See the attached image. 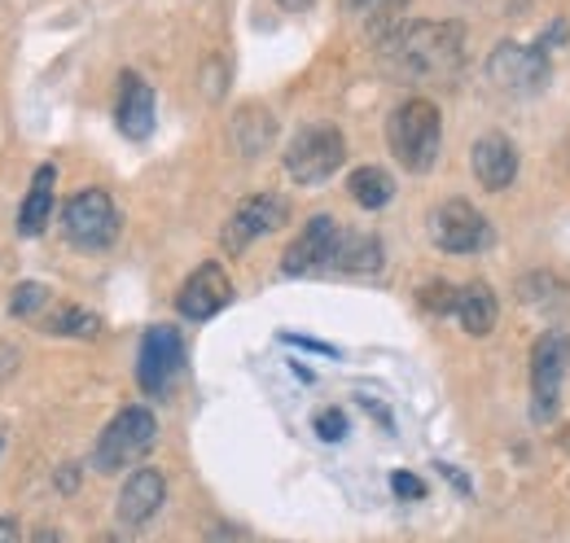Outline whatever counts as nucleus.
<instances>
[{
  "label": "nucleus",
  "mask_w": 570,
  "mask_h": 543,
  "mask_svg": "<svg viewBox=\"0 0 570 543\" xmlns=\"http://www.w3.org/2000/svg\"><path fill=\"white\" fill-rule=\"evenodd\" d=\"M395 67L409 79L422 83H448L456 79V70L465 62V27L461 22H413L395 45Z\"/></svg>",
  "instance_id": "nucleus-1"
},
{
  "label": "nucleus",
  "mask_w": 570,
  "mask_h": 543,
  "mask_svg": "<svg viewBox=\"0 0 570 543\" xmlns=\"http://www.w3.org/2000/svg\"><path fill=\"white\" fill-rule=\"evenodd\" d=\"M386 145L395 154V162L409 171V176H426L439 162V149H443V119H439V106L430 97H409L391 110L386 119Z\"/></svg>",
  "instance_id": "nucleus-2"
},
{
  "label": "nucleus",
  "mask_w": 570,
  "mask_h": 543,
  "mask_svg": "<svg viewBox=\"0 0 570 543\" xmlns=\"http://www.w3.org/2000/svg\"><path fill=\"white\" fill-rule=\"evenodd\" d=\"M154 443H158V421H154V412H149V407H124V412L97 434L92 470H97V474H119V470L137 465Z\"/></svg>",
  "instance_id": "nucleus-3"
},
{
  "label": "nucleus",
  "mask_w": 570,
  "mask_h": 543,
  "mask_svg": "<svg viewBox=\"0 0 570 543\" xmlns=\"http://www.w3.org/2000/svg\"><path fill=\"white\" fill-rule=\"evenodd\" d=\"M343 162H347V140L334 124H312V128L294 132L282 158L285 176L294 185H303V189L307 185H325Z\"/></svg>",
  "instance_id": "nucleus-4"
},
{
  "label": "nucleus",
  "mask_w": 570,
  "mask_h": 543,
  "mask_svg": "<svg viewBox=\"0 0 570 543\" xmlns=\"http://www.w3.org/2000/svg\"><path fill=\"white\" fill-rule=\"evenodd\" d=\"M62 237L75 250L97 255L119 237V206L106 189H79L62 206Z\"/></svg>",
  "instance_id": "nucleus-5"
},
{
  "label": "nucleus",
  "mask_w": 570,
  "mask_h": 543,
  "mask_svg": "<svg viewBox=\"0 0 570 543\" xmlns=\"http://www.w3.org/2000/svg\"><path fill=\"white\" fill-rule=\"evenodd\" d=\"M430 241L443 255H479L492 246V224L479 206L452 198V203H439L430 210Z\"/></svg>",
  "instance_id": "nucleus-6"
},
{
  "label": "nucleus",
  "mask_w": 570,
  "mask_h": 543,
  "mask_svg": "<svg viewBox=\"0 0 570 543\" xmlns=\"http://www.w3.org/2000/svg\"><path fill=\"white\" fill-rule=\"evenodd\" d=\"M180 373H185V338L171 325L145 329L141 351H137V386L149 399H163V395H171Z\"/></svg>",
  "instance_id": "nucleus-7"
},
{
  "label": "nucleus",
  "mask_w": 570,
  "mask_h": 543,
  "mask_svg": "<svg viewBox=\"0 0 570 543\" xmlns=\"http://www.w3.org/2000/svg\"><path fill=\"white\" fill-rule=\"evenodd\" d=\"M285 219H289V203H285L282 194H273V189L250 194L246 203H237V210L224 219L219 246H224V255H246L259 237L277 233Z\"/></svg>",
  "instance_id": "nucleus-8"
},
{
  "label": "nucleus",
  "mask_w": 570,
  "mask_h": 543,
  "mask_svg": "<svg viewBox=\"0 0 570 543\" xmlns=\"http://www.w3.org/2000/svg\"><path fill=\"white\" fill-rule=\"evenodd\" d=\"M570 368V338L562 329L540 334L531 346V399H535V421L558 416L562 404V382Z\"/></svg>",
  "instance_id": "nucleus-9"
},
{
  "label": "nucleus",
  "mask_w": 570,
  "mask_h": 543,
  "mask_svg": "<svg viewBox=\"0 0 570 543\" xmlns=\"http://www.w3.org/2000/svg\"><path fill=\"white\" fill-rule=\"evenodd\" d=\"M338 228H343V224H338L334 215H312V219L298 228V237L285 246V255H282L285 276H316V272H330Z\"/></svg>",
  "instance_id": "nucleus-10"
},
{
  "label": "nucleus",
  "mask_w": 570,
  "mask_h": 543,
  "mask_svg": "<svg viewBox=\"0 0 570 543\" xmlns=\"http://www.w3.org/2000/svg\"><path fill=\"white\" fill-rule=\"evenodd\" d=\"M228 303H233V280H228L224 264H198L185 276V285L176 289V312L194 325L219 316Z\"/></svg>",
  "instance_id": "nucleus-11"
},
{
  "label": "nucleus",
  "mask_w": 570,
  "mask_h": 543,
  "mask_svg": "<svg viewBox=\"0 0 570 543\" xmlns=\"http://www.w3.org/2000/svg\"><path fill=\"white\" fill-rule=\"evenodd\" d=\"M492 79L509 92H540L544 79H549V53L540 45L527 49V45H509L504 40L492 53Z\"/></svg>",
  "instance_id": "nucleus-12"
},
{
  "label": "nucleus",
  "mask_w": 570,
  "mask_h": 543,
  "mask_svg": "<svg viewBox=\"0 0 570 543\" xmlns=\"http://www.w3.org/2000/svg\"><path fill=\"white\" fill-rule=\"evenodd\" d=\"M167 504V477L163 470H132L128 482L119 486V504H115V513H119V522L124 526H145V522H154L158 517V509Z\"/></svg>",
  "instance_id": "nucleus-13"
},
{
  "label": "nucleus",
  "mask_w": 570,
  "mask_h": 543,
  "mask_svg": "<svg viewBox=\"0 0 570 543\" xmlns=\"http://www.w3.org/2000/svg\"><path fill=\"white\" fill-rule=\"evenodd\" d=\"M470 171L488 194H504L518 180V149L509 145V136L488 132L474 140L470 149Z\"/></svg>",
  "instance_id": "nucleus-14"
},
{
  "label": "nucleus",
  "mask_w": 570,
  "mask_h": 543,
  "mask_svg": "<svg viewBox=\"0 0 570 543\" xmlns=\"http://www.w3.org/2000/svg\"><path fill=\"white\" fill-rule=\"evenodd\" d=\"M115 124L128 140H145L154 132V88L137 70L119 75V97H115Z\"/></svg>",
  "instance_id": "nucleus-15"
},
{
  "label": "nucleus",
  "mask_w": 570,
  "mask_h": 543,
  "mask_svg": "<svg viewBox=\"0 0 570 543\" xmlns=\"http://www.w3.org/2000/svg\"><path fill=\"white\" fill-rule=\"evenodd\" d=\"M386 264V250L373 233H360V228H338V241H334V259L330 272H343V276H377Z\"/></svg>",
  "instance_id": "nucleus-16"
},
{
  "label": "nucleus",
  "mask_w": 570,
  "mask_h": 543,
  "mask_svg": "<svg viewBox=\"0 0 570 543\" xmlns=\"http://www.w3.org/2000/svg\"><path fill=\"white\" fill-rule=\"evenodd\" d=\"M53 189H58V167H53V162L36 167L31 189H27L22 210H18V233H22V237H40V233L49 228V219H53Z\"/></svg>",
  "instance_id": "nucleus-17"
},
{
  "label": "nucleus",
  "mask_w": 570,
  "mask_h": 543,
  "mask_svg": "<svg viewBox=\"0 0 570 543\" xmlns=\"http://www.w3.org/2000/svg\"><path fill=\"white\" fill-rule=\"evenodd\" d=\"M456 320H461V329H465V334H474V338H488V334L497 329V320H500L497 289H492L488 280H470V285H461Z\"/></svg>",
  "instance_id": "nucleus-18"
},
{
  "label": "nucleus",
  "mask_w": 570,
  "mask_h": 543,
  "mask_svg": "<svg viewBox=\"0 0 570 543\" xmlns=\"http://www.w3.org/2000/svg\"><path fill=\"white\" fill-rule=\"evenodd\" d=\"M273 136H277L273 110H264V106H242V110H237V119H233V140H237V149H242L246 158H259V154L273 145Z\"/></svg>",
  "instance_id": "nucleus-19"
},
{
  "label": "nucleus",
  "mask_w": 570,
  "mask_h": 543,
  "mask_svg": "<svg viewBox=\"0 0 570 543\" xmlns=\"http://www.w3.org/2000/svg\"><path fill=\"white\" fill-rule=\"evenodd\" d=\"M347 194H352V203L364 206V210H382V206H391V198H395V180H391V171H382V167H356V171L347 176Z\"/></svg>",
  "instance_id": "nucleus-20"
},
{
  "label": "nucleus",
  "mask_w": 570,
  "mask_h": 543,
  "mask_svg": "<svg viewBox=\"0 0 570 543\" xmlns=\"http://www.w3.org/2000/svg\"><path fill=\"white\" fill-rule=\"evenodd\" d=\"M409 31V0H382L373 13H368V40L373 45H395L400 36Z\"/></svg>",
  "instance_id": "nucleus-21"
},
{
  "label": "nucleus",
  "mask_w": 570,
  "mask_h": 543,
  "mask_svg": "<svg viewBox=\"0 0 570 543\" xmlns=\"http://www.w3.org/2000/svg\"><path fill=\"white\" fill-rule=\"evenodd\" d=\"M45 329L53 334V338H97L101 334V316L97 312H83V307H58L49 320H45Z\"/></svg>",
  "instance_id": "nucleus-22"
},
{
  "label": "nucleus",
  "mask_w": 570,
  "mask_h": 543,
  "mask_svg": "<svg viewBox=\"0 0 570 543\" xmlns=\"http://www.w3.org/2000/svg\"><path fill=\"white\" fill-rule=\"evenodd\" d=\"M49 285H40V280H22V285H13V294H9V316L13 320H31V316H40L45 307H49Z\"/></svg>",
  "instance_id": "nucleus-23"
},
{
  "label": "nucleus",
  "mask_w": 570,
  "mask_h": 543,
  "mask_svg": "<svg viewBox=\"0 0 570 543\" xmlns=\"http://www.w3.org/2000/svg\"><path fill=\"white\" fill-rule=\"evenodd\" d=\"M417 298H422V307H426L430 316H456L461 285H452V280H426V285L417 289Z\"/></svg>",
  "instance_id": "nucleus-24"
},
{
  "label": "nucleus",
  "mask_w": 570,
  "mask_h": 543,
  "mask_svg": "<svg viewBox=\"0 0 570 543\" xmlns=\"http://www.w3.org/2000/svg\"><path fill=\"white\" fill-rule=\"evenodd\" d=\"M316 434H321L325 443H338V438L347 434V416H343L338 407H325V412H316Z\"/></svg>",
  "instance_id": "nucleus-25"
},
{
  "label": "nucleus",
  "mask_w": 570,
  "mask_h": 543,
  "mask_svg": "<svg viewBox=\"0 0 570 543\" xmlns=\"http://www.w3.org/2000/svg\"><path fill=\"white\" fill-rule=\"evenodd\" d=\"M391 486H395V495H400V500H422V495H426L422 477H413L409 470H395V474H391Z\"/></svg>",
  "instance_id": "nucleus-26"
},
{
  "label": "nucleus",
  "mask_w": 570,
  "mask_h": 543,
  "mask_svg": "<svg viewBox=\"0 0 570 543\" xmlns=\"http://www.w3.org/2000/svg\"><path fill=\"white\" fill-rule=\"evenodd\" d=\"M207 543H255L242 526H228V522H215L207 531Z\"/></svg>",
  "instance_id": "nucleus-27"
},
{
  "label": "nucleus",
  "mask_w": 570,
  "mask_h": 543,
  "mask_svg": "<svg viewBox=\"0 0 570 543\" xmlns=\"http://www.w3.org/2000/svg\"><path fill=\"white\" fill-rule=\"evenodd\" d=\"M0 543H22V531H18V522L0 517Z\"/></svg>",
  "instance_id": "nucleus-28"
},
{
  "label": "nucleus",
  "mask_w": 570,
  "mask_h": 543,
  "mask_svg": "<svg viewBox=\"0 0 570 543\" xmlns=\"http://www.w3.org/2000/svg\"><path fill=\"white\" fill-rule=\"evenodd\" d=\"M31 543H62V535H58L53 526H40V531H36V540H31Z\"/></svg>",
  "instance_id": "nucleus-29"
},
{
  "label": "nucleus",
  "mask_w": 570,
  "mask_h": 543,
  "mask_svg": "<svg viewBox=\"0 0 570 543\" xmlns=\"http://www.w3.org/2000/svg\"><path fill=\"white\" fill-rule=\"evenodd\" d=\"M97 543H119V540H110V535H101V540H97Z\"/></svg>",
  "instance_id": "nucleus-30"
}]
</instances>
